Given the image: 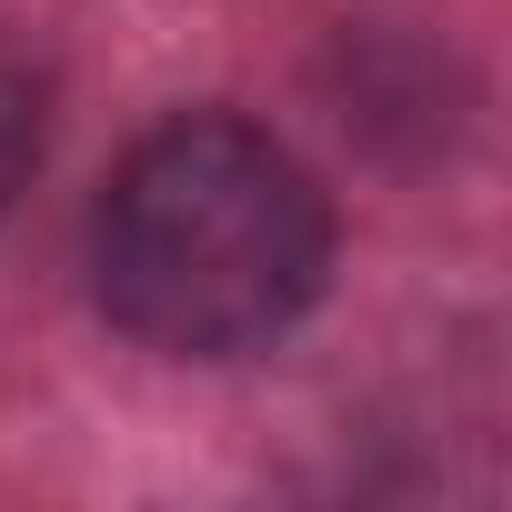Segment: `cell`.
<instances>
[{"mask_svg":"<svg viewBox=\"0 0 512 512\" xmlns=\"http://www.w3.org/2000/svg\"><path fill=\"white\" fill-rule=\"evenodd\" d=\"M332 272V211L312 171L231 111H181L121 151L91 211L101 312L181 362L282 342Z\"/></svg>","mask_w":512,"mask_h":512,"instance_id":"cell-1","label":"cell"},{"mask_svg":"<svg viewBox=\"0 0 512 512\" xmlns=\"http://www.w3.org/2000/svg\"><path fill=\"white\" fill-rule=\"evenodd\" d=\"M31 171H41V81L21 51H0V211L21 201Z\"/></svg>","mask_w":512,"mask_h":512,"instance_id":"cell-2","label":"cell"}]
</instances>
